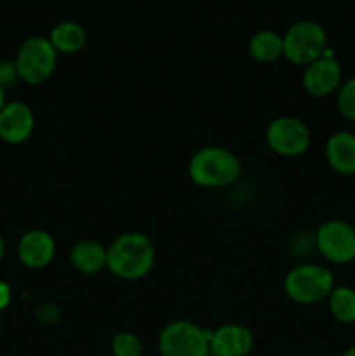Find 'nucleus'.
<instances>
[{
    "label": "nucleus",
    "instance_id": "5",
    "mask_svg": "<svg viewBox=\"0 0 355 356\" xmlns=\"http://www.w3.org/2000/svg\"><path fill=\"white\" fill-rule=\"evenodd\" d=\"M282 44H284L282 56L285 59H289L292 65L308 66L310 63L324 56L327 37L319 23L303 19L289 26V30L282 37Z\"/></svg>",
    "mask_w": 355,
    "mask_h": 356
},
{
    "label": "nucleus",
    "instance_id": "13",
    "mask_svg": "<svg viewBox=\"0 0 355 356\" xmlns=\"http://www.w3.org/2000/svg\"><path fill=\"white\" fill-rule=\"evenodd\" d=\"M326 160L331 169L343 176L355 174V134L350 131H338L327 139Z\"/></svg>",
    "mask_w": 355,
    "mask_h": 356
},
{
    "label": "nucleus",
    "instance_id": "18",
    "mask_svg": "<svg viewBox=\"0 0 355 356\" xmlns=\"http://www.w3.org/2000/svg\"><path fill=\"white\" fill-rule=\"evenodd\" d=\"M113 356H143V344L138 336L131 332H118L111 339Z\"/></svg>",
    "mask_w": 355,
    "mask_h": 356
},
{
    "label": "nucleus",
    "instance_id": "14",
    "mask_svg": "<svg viewBox=\"0 0 355 356\" xmlns=\"http://www.w3.org/2000/svg\"><path fill=\"white\" fill-rule=\"evenodd\" d=\"M106 247L101 245L96 240H80L73 245L70 252V261L73 268L84 275L100 273L103 268H106Z\"/></svg>",
    "mask_w": 355,
    "mask_h": 356
},
{
    "label": "nucleus",
    "instance_id": "17",
    "mask_svg": "<svg viewBox=\"0 0 355 356\" xmlns=\"http://www.w3.org/2000/svg\"><path fill=\"white\" fill-rule=\"evenodd\" d=\"M329 312L340 323H355V291L347 285L334 287L327 298Z\"/></svg>",
    "mask_w": 355,
    "mask_h": 356
},
{
    "label": "nucleus",
    "instance_id": "19",
    "mask_svg": "<svg viewBox=\"0 0 355 356\" xmlns=\"http://www.w3.org/2000/svg\"><path fill=\"white\" fill-rule=\"evenodd\" d=\"M336 106L338 111L347 120L355 122V76H352L347 82L341 83V87L338 89Z\"/></svg>",
    "mask_w": 355,
    "mask_h": 356
},
{
    "label": "nucleus",
    "instance_id": "16",
    "mask_svg": "<svg viewBox=\"0 0 355 356\" xmlns=\"http://www.w3.org/2000/svg\"><path fill=\"white\" fill-rule=\"evenodd\" d=\"M249 52L256 61L271 63L284 52L282 37L271 30H260L251 37Z\"/></svg>",
    "mask_w": 355,
    "mask_h": 356
},
{
    "label": "nucleus",
    "instance_id": "4",
    "mask_svg": "<svg viewBox=\"0 0 355 356\" xmlns=\"http://www.w3.org/2000/svg\"><path fill=\"white\" fill-rule=\"evenodd\" d=\"M58 65V52L45 37H30L17 49L14 66L17 76L30 86L47 82Z\"/></svg>",
    "mask_w": 355,
    "mask_h": 356
},
{
    "label": "nucleus",
    "instance_id": "3",
    "mask_svg": "<svg viewBox=\"0 0 355 356\" xmlns=\"http://www.w3.org/2000/svg\"><path fill=\"white\" fill-rule=\"evenodd\" d=\"M334 277L320 264H299L287 271L284 278V292L298 305H315L329 298L333 292Z\"/></svg>",
    "mask_w": 355,
    "mask_h": 356
},
{
    "label": "nucleus",
    "instance_id": "10",
    "mask_svg": "<svg viewBox=\"0 0 355 356\" xmlns=\"http://www.w3.org/2000/svg\"><path fill=\"white\" fill-rule=\"evenodd\" d=\"M35 127L33 111L21 101H10L0 110V139L9 145H21Z\"/></svg>",
    "mask_w": 355,
    "mask_h": 356
},
{
    "label": "nucleus",
    "instance_id": "20",
    "mask_svg": "<svg viewBox=\"0 0 355 356\" xmlns=\"http://www.w3.org/2000/svg\"><path fill=\"white\" fill-rule=\"evenodd\" d=\"M16 79H19V76H17L14 63L0 61V86L6 89V86H13Z\"/></svg>",
    "mask_w": 355,
    "mask_h": 356
},
{
    "label": "nucleus",
    "instance_id": "23",
    "mask_svg": "<svg viewBox=\"0 0 355 356\" xmlns=\"http://www.w3.org/2000/svg\"><path fill=\"white\" fill-rule=\"evenodd\" d=\"M6 106V90H3V87L0 86V110Z\"/></svg>",
    "mask_w": 355,
    "mask_h": 356
},
{
    "label": "nucleus",
    "instance_id": "21",
    "mask_svg": "<svg viewBox=\"0 0 355 356\" xmlns=\"http://www.w3.org/2000/svg\"><path fill=\"white\" fill-rule=\"evenodd\" d=\"M10 298H13V294H10V287L6 284V282H0V312L9 306Z\"/></svg>",
    "mask_w": 355,
    "mask_h": 356
},
{
    "label": "nucleus",
    "instance_id": "15",
    "mask_svg": "<svg viewBox=\"0 0 355 356\" xmlns=\"http://www.w3.org/2000/svg\"><path fill=\"white\" fill-rule=\"evenodd\" d=\"M49 40H51L56 52L75 54L86 45L87 33L84 26H80L75 21H63L52 28L51 33H49Z\"/></svg>",
    "mask_w": 355,
    "mask_h": 356
},
{
    "label": "nucleus",
    "instance_id": "9",
    "mask_svg": "<svg viewBox=\"0 0 355 356\" xmlns=\"http://www.w3.org/2000/svg\"><path fill=\"white\" fill-rule=\"evenodd\" d=\"M341 66L326 49L322 58L310 63L303 73V87L313 97H327L341 87Z\"/></svg>",
    "mask_w": 355,
    "mask_h": 356
},
{
    "label": "nucleus",
    "instance_id": "1",
    "mask_svg": "<svg viewBox=\"0 0 355 356\" xmlns=\"http://www.w3.org/2000/svg\"><path fill=\"white\" fill-rule=\"evenodd\" d=\"M106 250V268L120 280H141L155 263V247L145 233H122Z\"/></svg>",
    "mask_w": 355,
    "mask_h": 356
},
{
    "label": "nucleus",
    "instance_id": "2",
    "mask_svg": "<svg viewBox=\"0 0 355 356\" xmlns=\"http://www.w3.org/2000/svg\"><path fill=\"white\" fill-rule=\"evenodd\" d=\"M188 176L202 188H225L239 179L240 162L230 149L207 146L194 153Z\"/></svg>",
    "mask_w": 355,
    "mask_h": 356
},
{
    "label": "nucleus",
    "instance_id": "6",
    "mask_svg": "<svg viewBox=\"0 0 355 356\" xmlns=\"http://www.w3.org/2000/svg\"><path fill=\"white\" fill-rule=\"evenodd\" d=\"M209 330L188 320L167 323L159 336L160 356H211Z\"/></svg>",
    "mask_w": 355,
    "mask_h": 356
},
{
    "label": "nucleus",
    "instance_id": "22",
    "mask_svg": "<svg viewBox=\"0 0 355 356\" xmlns=\"http://www.w3.org/2000/svg\"><path fill=\"white\" fill-rule=\"evenodd\" d=\"M3 256H6V242H3L2 235H0V263H2Z\"/></svg>",
    "mask_w": 355,
    "mask_h": 356
},
{
    "label": "nucleus",
    "instance_id": "25",
    "mask_svg": "<svg viewBox=\"0 0 355 356\" xmlns=\"http://www.w3.org/2000/svg\"><path fill=\"white\" fill-rule=\"evenodd\" d=\"M354 219H355V214H354Z\"/></svg>",
    "mask_w": 355,
    "mask_h": 356
},
{
    "label": "nucleus",
    "instance_id": "11",
    "mask_svg": "<svg viewBox=\"0 0 355 356\" xmlns=\"http://www.w3.org/2000/svg\"><path fill=\"white\" fill-rule=\"evenodd\" d=\"M253 334L239 323H225L209 337L211 356H247L253 350Z\"/></svg>",
    "mask_w": 355,
    "mask_h": 356
},
{
    "label": "nucleus",
    "instance_id": "8",
    "mask_svg": "<svg viewBox=\"0 0 355 356\" xmlns=\"http://www.w3.org/2000/svg\"><path fill=\"white\" fill-rule=\"evenodd\" d=\"M271 152L281 156L294 159L303 155L310 148L312 136L305 122L294 117H278L268 124L265 132Z\"/></svg>",
    "mask_w": 355,
    "mask_h": 356
},
{
    "label": "nucleus",
    "instance_id": "24",
    "mask_svg": "<svg viewBox=\"0 0 355 356\" xmlns=\"http://www.w3.org/2000/svg\"><path fill=\"white\" fill-rule=\"evenodd\" d=\"M341 356H355V346H350Z\"/></svg>",
    "mask_w": 355,
    "mask_h": 356
},
{
    "label": "nucleus",
    "instance_id": "7",
    "mask_svg": "<svg viewBox=\"0 0 355 356\" xmlns=\"http://www.w3.org/2000/svg\"><path fill=\"white\" fill-rule=\"evenodd\" d=\"M315 243L322 257L334 264L355 259V226L341 219H329L317 229Z\"/></svg>",
    "mask_w": 355,
    "mask_h": 356
},
{
    "label": "nucleus",
    "instance_id": "12",
    "mask_svg": "<svg viewBox=\"0 0 355 356\" xmlns=\"http://www.w3.org/2000/svg\"><path fill=\"white\" fill-rule=\"evenodd\" d=\"M56 256V242L52 235L44 229H30L17 243V257L31 270H42L49 266Z\"/></svg>",
    "mask_w": 355,
    "mask_h": 356
}]
</instances>
